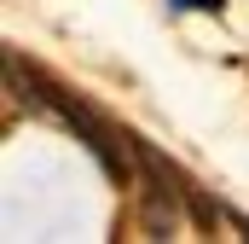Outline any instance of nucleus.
Masks as SVG:
<instances>
[{
  "instance_id": "obj_1",
  "label": "nucleus",
  "mask_w": 249,
  "mask_h": 244,
  "mask_svg": "<svg viewBox=\"0 0 249 244\" xmlns=\"http://www.w3.org/2000/svg\"><path fill=\"white\" fill-rule=\"evenodd\" d=\"M174 6H186V12H214V18L226 12V0H174Z\"/></svg>"
}]
</instances>
